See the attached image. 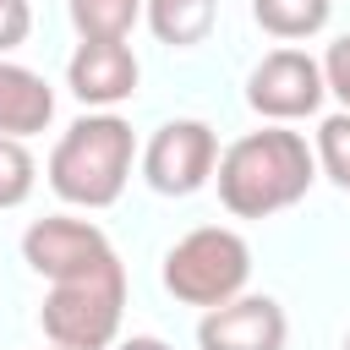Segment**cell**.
<instances>
[{"mask_svg":"<svg viewBox=\"0 0 350 350\" xmlns=\"http://www.w3.org/2000/svg\"><path fill=\"white\" fill-rule=\"evenodd\" d=\"M49 120H55V88L38 71H27V66L0 60V137L27 142Z\"/></svg>","mask_w":350,"mask_h":350,"instance_id":"cell-10","label":"cell"},{"mask_svg":"<svg viewBox=\"0 0 350 350\" xmlns=\"http://www.w3.org/2000/svg\"><path fill=\"white\" fill-rule=\"evenodd\" d=\"M345 350H350V334H345Z\"/></svg>","mask_w":350,"mask_h":350,"instance_id":"cell-19","label":"cell"},{"mask_svg":"<svg viewBox=\"0 0 350 350\" xmlns=\"http://www.w3.org/2000/svg\"><path fill=\"white\" fill-rule=\"evenodd\" d=\"M77 38H126L142 22V0H66Z\"/></svg>","mask_w":350,"mask_h":350,"instance_id":"cell-13","label":"cell"},{"mask_svg":"<svg viewBox=\"0 0 350 350\" xmlns=\"http://www.w3.org/2000/svg\"><path fill=\"white\" fill-rule=\"evenodd\" d=\"M284 339H290V317L273 295H235L202 312L197 323L202 350H284Z\"/></svg>","mask_w":350,"mask_h":350,"instance_id":"cell-9","label":"cell"},{"mask_svg":"<svg viewBox=\"0 0 350 350\" xmlns=\"http://www.w3.org/2000/svg\"><path fill=\"white\" fill-rule=\"evenodd\" d=\"M142 66L131 55L126 38H82L77 55L66 60V88L88 104V109H115L137 93Z\"/></svg>","mask_w":350,"mask_h":350,"instance_id":"cell-8","label":"cell"},{"mask_svg":"<svg viewBox=\"0 0 350 350\" xmlns=\"http://www.w3.org/2000/svg\"><path fill=\"white\" fill-rule=\"evenodd\" d=\"M219 137L208 120H164L142 148V175L159 197H191L213 180Z\"/></svg>","mask_w":350,"mask_h":350,"instance_id":"cell-6","label":"cell"},{"mask_svg":"<svg viewBox=\"0 0 350 350\" xmlns=\"http://www.w3.org/2000/svg\"><path fill=\"white\" fill-rule=\"evenodd\" d=\"M49 350H55V345H49Z\"/></svg>","mask_w":350,"mask_h":350,"instance_id":"cell-20","label":"cell"},{"mask_svg":"<svg viewBox=\"0 0 350 350\" xmlns=\"http://www.w3.org/2000/svg\"><path fill=\"white\" fill-rule=\"evenodd\" d=\"M312 159H317V175H328L339 191H350V109H339L317 126Z\"/></svg>","mask_w":350,"mask_h":350,"instance_id":"cell-14","label":"cell"},{"mask_svg":"<svg viewBox=\"0 0 350 350\" xmlns=\"http://www.w3.org/2000/svg\"><path fill=\"white\" fill-rule=\"evenodd\" d=\"M120 317H126V268L120 257H104L71 279H55L38 323L44 339L55 350H109L120 339Z\"/></svg>","mask_w":350,"mask_h":350,"instance_id":"cell-3","label":"cell"},{"mask_svg":"<svg viewBox=\"0 0 350 350\" xmlns=\"http://www.w3.org/2000/svg\"><path fill=\"white\" fill-rule=\"evenodd\" d=\"M317 66H323V88L350 109V33H345V38H334V44H328V55H323Z\"/></svg>","mask_w":350,"mask_h":350,"instance_id":"cell-16","label":"cell"},{"mask_svg":"<svg viewBox=\"0 0 350 350\" xmlns=\"http://www.w3.org/2000/svg\"><path fill=\"white\" fill-rule=\"evenodd\" d=\"M323 66L306 55V49H295V44H284V49H268L257 66H252V77H246V104L268 120V126H290V120H306V115H317L323 109Z\"/></svg>","mask_w":350,"mask_h":350,"instance_id":"cell-5","label":"cell"},{"mask_svg":"<svg viewBox=\"0 0 350 350\" xmlns=\"http://www.w3.org/2000/svg\"><path fill=\"white\" fill-rule=\"evenodd\" d=\"M213 180H219V202L235 213V219H273L284 208H295L312 180H317V159H312V142L290 126H262V131H246L235 137L219 164H213Z\"/></svg>","mask_w":350,"mask_h":350,"instance_id":"cell-1","label":"cell"},{"mask_svg":"<svg viewBox=\"0 0 350 350\" xmlns=\"http://www.w3.org/2000/svg\"><path fill=\"white\" fill-rule=\"evenodd\" d=\"M131 159H137V137L120 115L98 109V115H82L60 131L55 153H49V186L60 202L71 208H109L120 202L126 180H131Z\"/></svg>","mask_w":350,"mask_h":350,"instance_id":"cell-2","label":"cell"},{"mask_svg":"<svg viewBox=\"0 0 350 350\" xmlns=\"http://www.w3.org/2000/svg\"><path fill=\"white\" fill-rule=\"evenodd\" d=\"M246 279H252V246L230 224H197L164 252V290L180 306L213 312L246 295Z\"/></svg>","mask_w":350,"mask_h":350,"instance_id":"cell-4","label":"cell"},{"mask_svg":"<svg viewBox=\"0 0 350 350\" xmlns=\"http://www.w3.org/2000/svg\"><path fill=\"white\" fill-rule=\"evenodd\" d=\"M109 350H170V345L153 339V334H137V339H120V345H109Z\"/></svg>","mask_w":350,"mask_h":350,"instance_id":"cell-18","label":"cell"},{"mask_svg":"<svg viewBox=\"0 0 350 350\" xmlns=\"http://www.w3.org/2000/svg\"><path fill=\"white\" fill-rule=\"evenodd\" d=\"M33 33V0H0V60L22 49Z\"/></svg>","mask_w":350,"mask_h":350,"instance_id":"cell-17","label":"cell"},{"mask_svg":"<svg viewBox=\"0 0 350 350\" xmlns=\"http://www.w3.org/2000/svg\"><path fill=\"white\" fill-rule=\"evenodd\" d=\"M33 180H38V164H33L27 142L0 137V213L5 208H22L33 197Z\"/></svg>","mask_w":350,"mask_h":350,"instance_id":"cell-15","label":"cell"},{"mask_svg":"<svg viewBox=\"0 0 350 350\" xmlns=\"http://www.w3.org/2000/svg\"><path fill=\"white\" fill-rule=\"evenodd\" d=\"M142 16L153 27L159 44H175V49H191L213 33L219 22V0H142Z\"/></svg>","mask_w":350,"mask_h":350,"instance_id":"cell-11","label":"cell"},{"mask_svg":"<svg viewBox=\"0 0 350 350\" xmlns=\"http://www.w3.org/2000/svg\"><path fill=\"white\" fill-rule=\"evenodd\" d=\"M328 11L334 0H252V16L268 38L279 44H295V38H312L328 27Z\"/></svg>","mask_w":350,"mask_h":350,"instance_id":"cell-12","label":"cell"},{"mask_svg":"<svg viewBox=\"0 0 350 350\" xmlns=\"http://www.w3.org/2000/svg\"><path fill=\"white\" fill-rule=\"evenodd\" d=\"M115 257L109 235L93 224V219H71V213H49V219H33L22 230V262L38 273V279H71L93 262Z\"/></svg>","mask_w":350,"mask_h":350,"instance_id":"cell-7","label":"cell"}]
</instances>
